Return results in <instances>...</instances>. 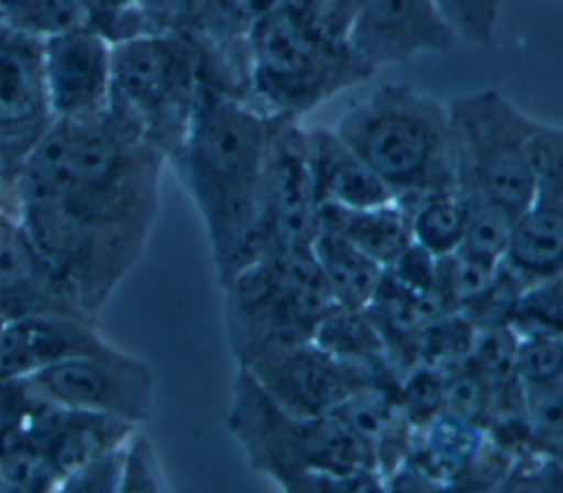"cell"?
I'll return each instance as SVG.
<instances>
[{"mask_svg": "<svg viewBox=\"0 0 563 493\" xmlns=\"http://www.w3.org/2000/svg\"><path fill=\"white\" fill-rule=\"evenodd\" d=\"M0 22L46 37L88 22L81 0H0Z\"/></svg>", "mask_w": 563, "mask_h": 493, "instance_id": "26", "label": "cell"}, {"mask_svg": "<svg viewBox=\"0 0 563 493\" xmlns=\"http://www.w3.org/2000/svg\"><path fill=\"white\" fill-rule=\"evenodd\" d=\"M435 264L438 258L411 240V244L385 271L409 291L431 293L435 284Z\"/></svg>", "mask_w": 563, "mask_h": 493, "instance_id": "34", "label": "cell"}, {"mask_svg": "<svg viewBox=\"0 0 563 493\" xmlns=\"http://www.w3.org/2000/svg\"><path fill=\"white\" fill-rule=\"evenodd\" d=\"M44 313L88 315L22 224L18 207L0 205V319Z\"/></svg>", "mask_w": 563, "mask_h": 493, "instance_id": "14", "label": "cell"}, {"mask_svg": "<svg viewBox=\"0 0 563 493\" xmlns=\"http://www.w3.org/2000/svg\"><path fill=\"white\" fill-rule=\"evenodd\" d=\"M534 200L550 202V205H554V207H561V209H563V178H561V180H556L554 185H550V187H545V189L537 191Z\"/></svg>", "mask_w": 563, "mask_h": 493, "instance_id": "36", "label": "cell"}, {"mask_svg": "<svg viewBox=\"0 0 563 493\" xmlns=\"http://www.w3.org/2000/svg\"><path fill=\"white\" fill-rule=\"evenodd\" d=\"M306 145L319 205L369 207L394 200L391 189L332 128H308Z\"/></svg>", "mask_w": 563, "mask_h": 493, "instance_id": "16", "label": "cell"}, {"mask_svg": "<svg viewBox=\"0 0 563 493\" xmlns=\"http://www.w3.org/2000/svg\"><path fill=\"white\" fill-rule=\"evenodd\" d=\"M508 326L517 337L563 335V275L528 284L517 297Z\"/></svg>", "mask_w": 563, "mask_h": 493, "instance_id": "25", "label": "cell"}, {"mask_svg": "<svg viewBox=\"0 0 563 493\" xmlns=\"http://www.w3.org/2000/svg\"><path fill=\"white\" fill-rule=\"evenodd\" d=\"M523 390L530 447L563 460V381Z\"/></svg>", "mask_w": 563, "mask_h": 493, "instance_id": "27", "label": "cell"}, {"mask_svg": "<svg viewBox=\"0 0 563 493\" xmlns=\"http://www.w3.org/2000/svg\"><path fill=\"white\" fill-rule=\"evenodd\" d=\"M224 427L251 471L288 493L383 489L372 447L341 414L301 416L279 405L244 368L229 387Z\"/></svg>", "mask_w": 563, "mask_h": 493, "instance_id": "3", "label": "cell"}, {"mask_svg": "<svg viewBox=\"0 0 563 493\" xmlns=\"http://www.w3.org/2000/svg\"><path fill=\"white\" fill-rule=\"evenodd\" d=\"M238 368L249 370L268 396L301 416L332 414L372 383L400 381L350 365L319 348L312 339L271 348Z\"/></svg>", "mask_w": 563, "mask_h": 493, "instance_id": "10", "label": "cell"}, {"mask_svg": "<svg viewBox=\"0 0 563 493\" xmlns=\"http://www.w3.org/2000/svg\"><path fill=\"white\" fill-rule=\"evenodd\" d=\"M512 491H563V460L528 447L515 456V462L501 484Z\"/></svg>", "mask_w": 563, "mask_h": 493, "instance_id": "31", "label": "cell"}, {"mask_svg": "<svg viewBox=\"0 0 563 493\" xmlns=\"http://www.w3.org/2000/svg\"><path fill=\"white\" fill-rule=\"evenodd\" d=\"M517 372L523 387L563 381V335L519 337Z\"/></svg>", "mask_w": 563, "mask_h": 493, "instance_id": "30", "label": "cell"}, {"mask_svg": "<svg viewBox=\"0 0 563 493\" xmlns=\"http://www.w3.org/2000/svg\"><path fill=\"white\" fill-rule=\"evenodd\" d=\"M446 106L457 194L484 198L515 218L523 213L537 194L528 152L537 119L497 88L453 97Z\"/></svg>", "mask_w": 563, "mask_h": 493, "instance_id": "7", "label": "cell"}, {"mask_svg": "<svg viewBox=\"0 0 563 493\" xmlns=\"http://www.w3.org/2000/svg\"><path fill=\"white\" fill-rule=\"evenodd\" d=\"M211 9L213 0H134L108 37L117 42L132 35H180L196 42L209 26Z\"/></svg>", "mask_w": 563, "mask_h": 493, "instance_id": "21", "label": "cell"}, {"mask_svg": "<svg viewBox=\"0 0 563 493\" xmlns=\"http://www.w3.org/2000/svg\"><path fill=\"white\" fill-rule=\"evenodd\" d=\"M167 489L165 471L152 438L136 427L123 445L119 493H158Z\"/></svg>", "mask_w": 563, "mask_h": 493, "instance_id": "28", "label": "cell"}, {"mask_svg": "<svg viewBox=\"0 0 563 493\" xmlns=\"http://www.w3.org/2000/svg\"><path fill=\"white\" fill-rule=\"evenodd\" d=\"M411 224V240L435 258L451 255L464 238V205L455 187L396 198Z\"/></svg>", "mask_w": 563, "mask_h": 493, "instance_id": "22", "label": "cell"}, {"mask_svg": "<svg viewBox=\"0 0 563 493\" xmlns=\"http://www.w3.org/2000/svg\"><path fill=\"white\" fill-rule=\"evenodd\" d=\"M84 9H86V18L88 24L97 26L101 33H110L112 24L119 20V15L123 11H128L134 0H81Z\"/></svg>", "mask_w": 563, "mask_h": 493, "instance_id": "35", "label": "cell"}, {"mask_svg": "<svg viewBox=\"0 0 563 493\" xmlns=\"http://www.w3.org/2000/svg\"><path fill=\"white\" fill-rule=\"evenodd\" d=\"M0 491H7V482H4V478H2V473H0Z\"/></svg>", "mask_w": 563, "mask_h": 493, "instance_id": "37", "label": "cell"}, {"mask_svg": "<svg viewBox=\"0 0 563 493\" xmlns=\"http://www.w3.org/2000/svg\"><path fill=\"white\" fill-rule=\"evenodd\" d=\"M268 249H306L319 229V200L312 185L306 128L282 121L266 156L262 178Z\"/></svg>", "mask_w": 563, "mask_h": 493, "instance_id": "13", "label": "cell"}, {"mask_svg": "<svg viewBox=\"0 0 563 493\" xmlns=\"http://www.w3.org/2000/svg\"><path fill=\"white\" fill-rule=\"evenodd\" d=\"M501 262L523 286L563 275V209L532 200L512 222Z\"/></svg>", "mask_w": 563, "mask_h": 493, "instance_id": "18", "label": "cell"}, {"mask_svg": "<svg viewBox=\"0 0 563 493\" xmlns=\"http://www.w3.org/2000/svg\"><path fill=\"white\" fill-rule=\"evenodd\" d=\"M279 4L319 33L347 42L356 0H279Z\"/></svg>", "mask_w": 563, "mask_h": 493, "instance_id": "32", "label": "cell"}, {"mask_svg": "<svg viewBox=\"0 0 563 493\" xmlns=\"http://www.w3.org/2000/svg\"><path fill=\"white\" fill-rule=\"evenodd\" d=\"M374 75L343 40H332L277 4L246 35L249 99L299 121L319 103Z\"/></svg>", "mask_w": 563, "mask_h": 493, "instance_id": "5", "label": "cell"}, {"mask_svg": "<svg viewBox=\"0 0 563 493\" xmlns=\"http://www.w3.org/2000/svg\"><path fill=\"white\" fill-rule=\"evenodd\" d=\"M53 405L110 416L143 427L154 414L152 368L117 346L81 354L24 376Z\"/></svg>", "mask_w": 563, "mask_h": 493, "instance_id": "9", "label": "cell"}, {"mask_svg": "<svg viewBox=\"0 0 563 493\" xmlns=\"http://www.w3.org/2000/svg\"><path fill=\"white\" fill-rule=\"evenodd\" d=\"M310 246L334 304L365 308L383 280L385 266L339 233L323 227L317 229Z\"/></svg>", "mask_w": 563, "mask_h": 493, "instance_id": "19", "label": "cell"}, {"mask_svg": "<svg viewBox=\"0 0 563 493\" xmlns=\"http://www.w3.org/2000/svg\"><path fill=\"white\" fill-rule=\"evenodd\" d=\"M123 445L106 449L84 464H79L59 486V491H88V493H114L121 486Z\"/></svg>", "mask_w": 563, "mask_h": 493, "instance_id": "33", "label": "cell"}, {"mask_svg": "<svg viewBox=\"0 0 563 493\" xmlns=\"http://www.w3.org/2000/svg\"><path fill=\"white\" fill-rule=\"evenodd\" d=\"M319 227L339 233L385 269L411 244L409 216L396 198L369 207L323 202Z\"/></svg>", "mask_w": 563, "mask_h": 493, "instance_id": "17", "label": "cell"}, {"mask_svg": "<svg viewBox=\"0 0 563 493\" xmlns=\"http://www.w3.org/2000/svg\"><path fill=\"white\" fill-rule=\"evenodd\" d=\"M202 90V57L189 37L132 35L112 42L110 110L167 161L178 152Z\"/></svg>", "mask_w": 563, "mask_h": 493, "instance_id": "8", "label": "cell"}, {"mask_svg": "<svg viewBox=\"0 0 563 493\" xmlns=\"http://www.w3.org/2000/svg\"><path fill=\"white\" fill-rule=\"evenodd\" d=\"M42 73L53 119H86L110 106L112 40L84 22L42 37Z\"/></svg>", "mask_w": 563, "mask_h": 493, "instance_id": "12", "label": "cell"}, {"mask_svg": "<svg viewBox=\"0 0 563 493\" xmlns=\"http://www.w3.org/2000/svg\"><path fill=\"white\" fill-rule=\"evenodd\" d=\"M477 330L460 313H444L416 335V365L449 370L473 352Z\"/></svg>", "mask_w": 563, "mask_h": 493, "instance_id": "23", "label": "cell"}, {"mask_svg": "<svg viewBox=\"0 0 563 493\" xmlns=\"http://www.w3.org/2000/svg\"><path fill=\"white\" fill-rule=\"evenodd\" d=\"M112 346L97 319L88 315L44 313L11 319L0 328V379L33 376L62 361Z\"/></svg>", "mask_w": 563, "mask_h": 493, "instance_id": "15", "label": "cell"}, {"mask_svg": "<svg viewBox=\"0 0 563 493\" xmlns=\"http://www.w3.org/2000/svg\"><path fill=\"white\" fill-rule=\"evenodd\" d=\"M310 339L332 357L376 376H396L387 361L383 337L367 308L332 306L314 326Z\"/></svg>", "mask_w": 563, "mask_h": 493, "instance_id": "20", "label": "cell"}, {"mask_svg": "<svg viewBox=\"0 0 563 493\" xmlns=\"http://www.w3.org/2000/svg\"><path fill=\"white\" fill-rule=\"evenodd\" d=\"M460 42L435 0H356L347 44L374 73L420 55H444Z\"/></svg>", "mask_w": 563, "mask_h": 493, "instance_id": "11", "label": "cell"}, {"mask_svg": "<svg viewBox=\"0 0 563 493\" xmlns=\"http://www.w3.org/2000/svg\"><path fill=\"white\" fill-rule=\"evenodd\" d=\"M167 156L108 110L53 119L20 163L18 205L51 202L95 224L152 233Z\"/></svg>", "mask_w": 563, "mask_h": 493, "instance_id": "2", "label": "cell"}, {"mask_svg": "<svg viewBox=\"0 0 563 493\" xmlns=\"http://www.w3.org/2000/svg\"><path fill=\"white\" fill-rule=\"evenodd\" d=\"M2 324H4V321H2V319H0V328H2Z\"/></svg>", "mask_w": 563, "mask_h": 493, "instance_id": "38", "label": "cell"}, {"mask_svg": "<svg viewBox=\"0 0 563 493\" xmlns=\"http://www.w3.org/2000/svg\"><path fill=\"white\" fill-rule=\"evenodd\" d=\"M282 121L202 77L185 139L169 161L198 209L220 286L268 251L262 178Z\"/></svg>", "mask_w": 563, "mask_h": 493, "instance_id": "1", "label": "cell"}, {"mask_svg": "<svg viewBox=\"0 0 563 493\" xmlns=\"http://www.w3.org/2000/svg\"><path fill=\"white\" fill-rule=\"evenodd\" d=\"M460 198L464 205V238L457 251L477 260L501 262L515 216L484 198Z\"/></svg>", "mask_w": 563, "mask_h": 493, "instance_id": "24", "label": "cell"}, {"mask_svg": "<svg viewBox=\"0 0 563 493\" xmlns=\"http://www.w3.org/2000/svg\"><path fill=\"white\" fill-rule=\"evenodd\" d=\"M332 130L394 198L455 187L449 106L409 84H383L350 106Z\"/></svg>", "mask_w": 563, "mask_h": 493, "instance_id": "4", "label": "cell"}, {"mask_svg": "<svg viewBox=\"0 0 563 493\" xmlns=\"http://www.w3.org/2000/svg\"><path fill=\"white\" fill-rule=\"evenodd\" d=\"M457 37L479 48H493L499 24V0H435Z\"/></svg>", "mask_w": 563, "mask_h": 493, "instance_id": "29", "label": "cell"}, {"mask_svg": "<svg viewBox=\"0 0 563 493\" xmlns=\"http://www.w3.org/2000/svg\"><path fill=\"white\" fill-rule=\"evenodd\" d=\"M220 288L227 339L238 365L271 348L310 339L317 321L336 306L312 246L268 249Z\"/></svg>", "mask_w": 563, "mask_h": 493, "instance_id": "6", "label": "cell"}]
</instances>
